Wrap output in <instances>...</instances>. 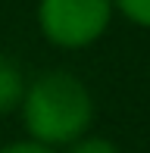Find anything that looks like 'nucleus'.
Instances as JSON below:
<instances>
[{
    "mask_svg": "<svg viewBox=\"0 0 150 153\" xmlns=\"http://www.w3.org/2000/svg\"><path fill=\"white\" fill-rule=\"evenodd\" d=\"M22 116L31 137L47 147L72 144L91 125L94 103L88 88L69 72H44L25 88Z\"/></svg>",
    "mask_w": 150,
    "mask_h": 153,
    "instance_id": "obj_1",
    "label": "nucleus"
},
{
    "mask_svg": "<svg viewBox=\"0 0 150 153\" xmlns=\"http://www.w3.org/2000/svg\"><path fill=\"white\" fill-rule=\"evenodd\" d=\"M113 0H41V28L59 47H85L110 25Z\"/></svg>",
    "mask_w": 150,
    "mask_h": 153,
    "instance_id": "obj_2",
    "label": "nucleus"
},
{
    "mask_svg": "<svg viewBox=\"0 0 150 153\" xmlns=\"http://www.w3.org/2000/svg\"><path fill=\"white\" fill-rule=\"evenodd\" d=\"M25 75L13 59H0V113H13L25 100Z\"/></svg>",
    "mask_w": 150,
    "mask_h": 153,
    "instance_id": "obj_3",
    "label": "nucleus"
},
{
    "mask_svg": "<svg viewBox=\"0 0 150 153\" xmlns=\"http://www.w3.org/2000/svg\"><path fill=\"white\" fill-rule=\"evenodd\" d=\"M113 3L119 6L131 22L147 25V28H150V0H113Z\"/></svg>",
    "mask_w": 150,
    "mask_h": 153,
    "instance_id": "obj_4",
    "label": "nucleus"
},
{
    "mask_svg": "<svg viewBox=\"0 0 150 153\" xmlns=\"http://www.w3.org/2000/svg\"><path fill=\"white\" fill-rule=\"evenodd\" d=\"M69 153H119L116 144L103 141V137H85V141H72Z\"/></svg>",
    "mask_w": 150,
    "mask_h": 153,
    "instance_id": "obj_5",
    "label": "nucleus"
},
{
    "mask_svg": "<svg viewBox=\"0 0 150 153\" xmlns=\"http://www.w3.org/2000/svg\"><path fill=\"white\" fill-rule=\"evenodd\" d=\"M0 153H53L47 144L41 141H22V144H10V147H3Z\"/></svg>",
    "mask_w": 150,
    "mask_h": 153,
    "instance_id": "obj_6",
    "label": "nucleus"
}]
</instances>
